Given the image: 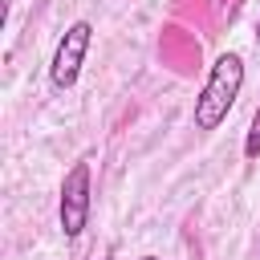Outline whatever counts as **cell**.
<instances>
[{
    "label": "cell",
    "mask_w": 260,
    "mask_h": 260,
    "mask_svg": "<svg viewBox=\"0 0 260 260\" xmlns=\"http://www.w3.org/2000/svg\"><path fill=\"white\" fill-rule=\"evenodd\" d=\"M240 89H244L240 53H219L211 73H207V81H203V89H199V98H195V130H215L232 114Z\"/></svg>",
    "instance_id": "obj_1"
},
{
    "label": "cell",
    "mask_w": 260,
    "mask_h": 260,
    "mask_svg": "<svg viewBox=\"0 0 260 260\" xmlns=\"http://www.w3.org/2000/svg\"><path fill=\"white\" fill-rule=\"evenodd\" d=\"M89 207H93V167L81 158L65 171L61 179V199H57V219L65 240H77L89 223Z\"/></svg>",
    "instance_id": "obj_2"
},
{
    "label": "cell",
    "mask_w": 260,
    "mask_h": 260,
    "mask_svg": "<svg viewBox=\"0 0 260 260\" xmlns=\"http://www.w3.org/2000/svg\"><path fill=\"white\" fill-rule=\"evenodd\" d=\"M89 41H93V24L89 20H73L65 28V37L57 41L53 61H49V81L57 89H73L77 85L81 65H85V53H89Z\"/></svg>",
    "instance_id": "obj_3"
},
{
    "label": "cell",
    "mask_w": 260,
    "mask_h": 260,
    "mask_svg": "<svg viewBox=\"0 0 260 260\" xmlns=\"http://www.w3.org/2000/svg\"><path fill=\"white\" fill-rule=\"evenodd\" d=\"M244 154H248V158L260 154V106H256V114H252V126H248V138H244Z\"/></svg>",
    "instance_id": "obj_4"
},
{
    "label": "cell",
    "mask_w": 260,
    "mask_h": 260,
    "mask_svg": "<svg viewBox=\"0 0 260 260\" xmlns=\"http://www.w3.org/2000/svg\"><path fill=\"white\" fill-rule=\"evenodd\" d=\"M142 260H158V256H142Z\"/></svg>",
    "instance_id": "obj_5"
},
{
    "label": "cell",
    "mask_w": 260,
    "mask_h": 260,
    "mask_svg": "<svg viewBox=\"0 0 260 260\" xmlns=\"http://www.w3.org/2000/svg\"><path fill=\"white\" fill-rule=\"evenodd\" d=\"M256 41H260V24H256Z\"/></svg>",
    "instance_id": "obj_6"
},
{
    "label": "cell",
    "mask_w": 260,
    "mask_h": 260,
    "mask_svg": "<svg viewBox=\"0 0 260 260\" xmlns=\"http://www.w3.org/2000/svg\"><path fill=\"white\" fill-rule=\"evenodd\" d=\"M102 260H114V256H102Z\"/></svg>",
    "instance_id": "obj_7"
}]
</instances>
